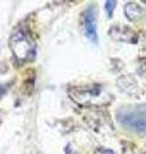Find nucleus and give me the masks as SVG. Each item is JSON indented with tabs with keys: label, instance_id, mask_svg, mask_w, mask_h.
Wrapping results in <instances>:
<instances>
[{
	"label": "nucleus",
	"instance_id": "5",
	"mask_svg": "<svg viewBox=\"0 0 146 154\" xmlns=\"http://www.w3.org/2000/svg\"><path fill=\"white\" fill-rule=\"evenodd\" d=\"M124 14L129 21L136 22L141 18V14H142V9L140 8V5H137L136 3H127L124 7Z\"/></svg>",
	"mask_w": 146,
	"mask_h": 154
},
{
	"label": "nucleus",
	"instance_id": "6",
	"mask_svg": "<svg viewBox=\"0 0 146 154\" xmlns=\"http://www.w3.org/2000/svg\"><path fill=\"white\" fill-rule=\"evenodd\" d=\"M115 2H106L105 3V11L106 13H108V17L110 18L111 16H113V11H114V8H115Z\"/></svg>",
	"mask_w": 146,
	"mask_h": 154
},
{
	"label": "nucleus",
	"instance_id": "3",
	"mask_svg": "<svg viewBox=\"0 0 146 154\" xmlns=\"http://www.w3.org/2000/svg\"><path fill=\"white\" fill-rule=\"evenodd\" d=\"M84 27L87 38H90L92 42H97V32H96V13L95 7H90L85 12L84 17Z\"/></svg>",
	"mask_w": 146,
	"mask_h": 154
},
{
	"label": "nucleus",
	"instance_id": "7",
	"mask_svg": "<svg viewBox=\"0 0 146 154\" xmlns=\"http://www.w3.org/2000/svg\"><path fill=\"white\" fill-rule=\"evenodd\" d=\"M5 91H7V88H5V86L0 85V98H2V96H3V94L5 93Z\"/></svg>",
	"mask_w": 146,
	"mask_h": 154
},
{
	"label": "nucleus",
	"instance_id": "2",
	"mask_svg": "<svg viewBox=\"0 0 146 154\" xmlns=\"http://www.w3.org/2000/svg\"><path fill=\"white\" fill-rule=\"evenodd\" d=\"M11 49L16 58L21 60L32 59L36 54V48L32 40L22 30L16 31L11 37Z\"/></svg>",
	"mask_w": 146,
	"mask_h": 154
},
{
	"label": "nucleus",
	"instance_id": "8",
	"mask_svg": "<svg viewBox=\"0 0 146 154\" xmlns=\"http://www.w3.org/2000/svg\"><path fill=\"white\" fill-rule=\"evenodd\" d=\"M101 154H115V153L110 150V149H104V150H101Z\"/></svg>",
	"mask_w": 146,
	"mask_h": 154
},
{
	"label": "nucleus",
	"instance_id": "4",
	"mask_svg": "<svg viewBox=\"0 0 146 154\" xmlns=\"http://www.w3.org/2000/svg\"><path fill=\"white\" fill-rule=\"evenodd\" d=\"M109 35L118 41L123 42H135L136 41V35L132 30L123 26H113L109 30Z\"/></svg>",
	"mask_w": 146,
	"mask_h": 154
},
{
	"label": "nucleus",
	"instance_id": "1",
	"mask_svg": "<svg viewBox=\"0 0 146 154\" xmlns=\"http://www.w3.org/2000/svg\"><path fill=\"white\" fill-rule=\"evenodd\" d=\"M117 119L131 131L146 134V105L122 107L117 112Z\"/></svg>",
	"mask_w": 146,
	"mask_h": 154
}]
</instances>
